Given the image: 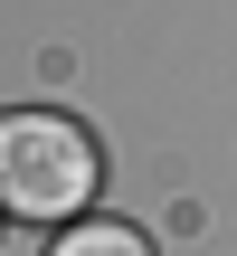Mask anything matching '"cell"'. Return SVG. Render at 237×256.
<instances>
[{"label": "cell", "instance_id": "6da1fadb", "mask_svg": "<svg viewBox=\"0 0 237 256\" xmlns=\"http://www.w3.org/2000/svg\"><path fill=\"white\" fill-rule=\"evenodd\" d=\"M104 180L95 133L66 114H0V209L10 218H76Z\"/></svg>", "mask_w": 237, "mask_h": 256}, {"label": "cell", "instance_id": "7a4b0ae2", "mask_svg": "<svg viewBox=\"0 0 237 256\" xmlns=\"http://www.w3.org/2000/svg\"><path fill=\"white\" fill-rule=\"evenodd\" d=\"M57 256H152V247H142V228H124V218H76V228L57 238Z\"/></svg>", "mask_w": 237, "mask_h": 256}]
</instances>
